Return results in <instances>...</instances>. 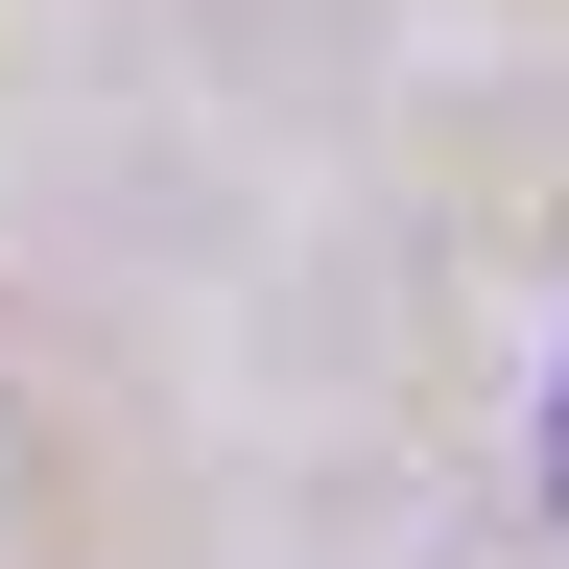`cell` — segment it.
Here are the masks:
<instances>
[{
    "instance_id": "1",
    "label": "cell",
    "mask_w": 569,
    "mask_h": 569,
    "mask_svg": "<svg viewBox=\"0 0 569 569\" xmlns=\"http://www.w3.org/2000/svg\"><path fill=\"white\" fill-rule=\"evenodd\" d=\"M546 475H569V403H546Z\"/></svg>"
}]
</instances>
